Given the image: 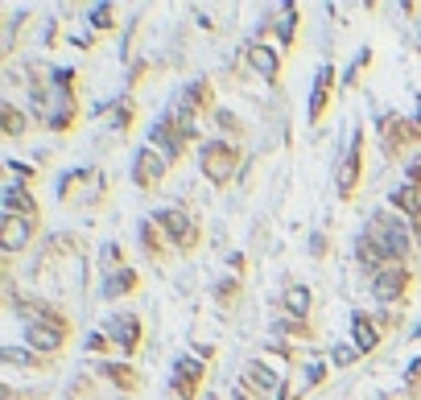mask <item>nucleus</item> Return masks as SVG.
<instances>
[{
  "instance_id": "f257e3e1",
  "label": "nucleus",
  "mask_w": 421,
  "mask_h": 400,
  "mask_svg": "<svg viewBox=\"0 0 421 400\" xmlns=\"http://www.w3.org/2000/svg\"><path fill=\"white\" fill-rule=\"evenodd\" d=\"M79 71L71 66H29V95H34V120L50 128L54 136H71L83 120V99H79Z\"/></svg>"
},
{
  "instance_id": "f03ea898",
  "label": "nucleus",
  "mask_w": 421,
  "mask_h": 400,
  "mask_svg": "<svg viewBox=\"0 0 421 400\" xmlns=\"http://www.w3.org/2000/svg\"><path fill=\"white\" fill-rule=\"evenodd\" d=\"M364 235H368L376 248L388 256V265H409L413 256H421L418 239H413V223L401 219L392 207L372 211V219H368V227H364Z\"/></svg>"
},
{
  "instance_id": "7ed1b4c3",
  "label": "nucleus",
  "mask_w": 421,
  "mask_h": 400,
  "mask_svg": "<svg viewBox=\"0 0 421 400\" xmlns=\"http://www.w3.org/2000/svg\"><path fill=\"white\" fill-rule=\"evenodd\" d=\"M215 108H219V103H215V83H211V79H190L186 87H178L174 103L165 108V116L182 128V136H186L190 145H202V140H198V128L211 120Z\"/></svg>"
},
{
  "instance_id": "20e7f679",
  "label": "nucleus",
  "mask_w": 421,
  "mask_h": 400,
  "mask_svg": "<svg viewBox=\"0 0 421 400\" xmlns=\"http://www.w3.org/2000/svg\"><path fill=\"white\" fill-rule=\"evenodd\" d=\"M58 202L75 211H99L108 202V174L95 165H79L58 178Z\"/></svg>"
},
{
  "instance_id": "39448f33",
  "label": "nucleus",
  "mask_w": 421,
  "mask_h": 400,
  "mask_svg": "<svg viewBox=\"0 0 421 400\" xmlns=\"http://www.w3.org/2000/svg\"><path fill=\"white\" fill-rule=\"evenodd\" d=\"M239 165H244V145H232L223 136H211L198 145V174L215 190H228L239 178Z\"/></svg>"
},
{
  "instance_id": "423d86ee",
  "label": "nucleus",
  "mask_w": 421,
  "mask_h": 400,
  "mask_svg": "<svg viewBox=\"0 0 421 400\" xmlns=\"http://www.w3.org/2000/svg\"><path fill=\"white\" fill-rule=\"evenodd\" d=\"M149 219L161 227V235L170 239V248H174L178 256H194V252L202 248V219L190 215L186 207H161V211H153Z\"/></svg>"
},
{
  "instance_id": "0eeeda50",
  "label": "nucleus",
  "mask_w": 421,
  "mask_h": 400,
  "mask_svg": "<svg viewBox=\"0 0 421 400\" xmlns=\"http://www.w3.org/2000/svg\"><path fill=\"white\" fill-rule=\"evenodd\" d=\"M372 281V297L380 310H405L409 306V297H413V289H418V268L413 265H388L384 272H376L368 276Z\"/></svg>"
},
{
  "instance_id": "6e6552de",
  "label": "nucleus",
  "mask_w": 421,
  "mask_h": 400,
  "mask_svg": "<svg viewBox=\"0 0 421 400\" xmlns=\"http://www.w3.org/2000/svg\"><path fill=\"white\" fill-rule=\"evenodd\" d=\"M397 322H401L397 310H355L351 313V347L364 359L376 355L380 343H384V334H388Z\"/></svg>"
},
{
  "instance_id": "1a4fd4ad",
  "label": "nucleus",
  "mask_w": 421,
  "mask_h": 400,
  "mask_svg": "<svg viewBox=\"0 0 421 400\" xmlns=\"http://www.w3.org/2000/svg\"><path fill=\"white\" fill-rule=\"evenodd\" d=\"M364 153H368V140H364V128H355L343 157H339V165H334V190H339L343 202H351L364 186Z\"/></svg>"
},
{
  "instance_id": "9d476101",
  "label": "nucleus",
  "mask_w": 421,
  "mask_h": 400,
  "mask_svg": "<svg viewBox=\"0 0 421 400\" xmlns=\"http://www.w3.org/2000/svg\"><path fill=\"white\" fill-rule=\"evenodd\" d=\"M207 376H211V359L178 355L174 367H170V392H174V400H202L207 397Z\"/></svg>"
},
{
  "instance_id": "9b49d317",
  "label": "nucleus",
  "mask_w": 421,
  "mask_h": 400,
  "mask_svg": "<svg viewBox=\"0 0 421 400\" xmlns=\"http://www.w3.org/2000/svg\"><path fill=\"white\" fill-rule=\"evenodd\" d=\"M376 128H380V149H384L392 161L421 145V128L409 116H401V112H384V116L376 120Z\"/></svg>"
},
{
  "instance_id": "f8f14e48",
  "label": "nucleus",
  "mask_w": 421,
  "mask_h": 400,
  "mask_svg": "<svg viewBox=\"0 0 421 400\" xmlns=\"http://www.w3.org/2000/svg\"><path fill=\"white\" fill-rule=\"evenodd\" d=\"M103 330H108V339L116 343V355L120 359H133L145 351V339H149V330H145V318L140 313H112L108 322H103Z\"/></svg>"
},
{
  "instance_id": "ddd939ff",
  "label": "nucleus",
  "mask_w": 421,
  "mask_h": 400,
  "mask_svg": "<svg viewBox=\"0 0 421 400\" xmlns=\"http://www.w3.org/2000/svg\"><path fill=\"white\" fill-rule=\"evenodd\" d=\"M269 34H277L281 54H289V50L297 45V34H302V8H297V4H277V8L269 13V21H260L256 38L269 42Z\"/></svg>"
},
{
  "instance_id": "4468645a",
  "label": "nucleus",
  "mask_w": 421,
  "mask_h": 400,
  "mask_svg": "<svg viewBox=\"0 0 421 400\" xmlns=\"http://www.w3.org/2000/svg\"><path fill=\"white\" fill-rule=\"evenodd\" d=\"M244 62L269 83V87H281V71H285V54H281V45L273 42H260V38H248L244 42Z\"/></svg>"
},
{
  "instance_id": "2eb2a0df",
  "label": "nucleus",
  "mask_w": 421,
  "mask_h": 400,
  "mask_svg": "<svg viewBox=\"0 0 421 400\" xmlns=\"http://www.w3.org/2000/svg\"><path fill=\"white\" fill-rule=\"evenodd\" d=\"M38 235H42V223L17 219V215H4V219H0V252H4V260L13 265L21 252H29Z\"/></svg>"
},
{
  "instance_id": "dca6fc26",
  "label": "nucleus",
  "mask_w": 421,
  "mask_h": 400,
  "mask_svg": "<svg viewBox=\"0 0 421 400\" xmlns=\"http://www.w3.org/2000/svg\"><path fill=\"white\" fill-rule=\"evenodd\" d=\"M285 376H277V367L269 359H248L244 371H239V388H248L256 400H277Z\"/></svg>"
},
{
  "instance_id": "f3484780",
  "label": "nucleus",
  "mask_w": 421,
  "mask_h": 400,
  "mask_svg": "<svg viewBox=\"0 0 421 400\" xmlns=\"http://www.w3.org/2000/svg\"><path fill=\"white\" fill-rule=\"evenodd\" d=\"M170 161L153 149V145H140L137 157H133V186L137 190H145V194H153L157 186H165V178H170Z\"/></svg>"
},
{
  "instance_id": "a211bd4d",
  "label": "nucleus",
  "mask_w": 421,
  "mask_h": 400,
  "mask_svg": "<svg viewBox=\"0 0 421 400\" xmlns=\"http://www.w3.org/2000/svg\"><path fill=\"white\" fill-rule=\"evenodd\" d=\"M334 91H339V71H334V62H323L318 75H314V87H310V103H306V120L310 124L327 120L330 103H334Z\"/></svg>"
},
{
  "instance_id": "6ab92c4d",
  "label": "nucleus",
  "mask_w": 421,
  "mask_h": 400,
  "mask_svg": "<svg viewBox=\"0 0 421 400\" xmlns=\"http://www.w3.org/2000/svg\"><path fill=\"white\" fill-rule=\"evenodd\" d=\"M149 145H153V149H157V153H161V157H165L170 165H178V161L186 157L190 149H194L186 136H182V128H178V124H174V120H170L165 112H161V120H157V124L149 128Z\"/></svg>"
},
{
  "instance_id": "aec40b11",
  "label": "nucleus",
  "mask_w": 421,
  "mask_h": 400,
  "mask_svg": "<svg viewBox=\"0 0 421 400\" xmlns=\"http://www.w3.org/2000/svg\"><path fill=\"white\" fill-rule=\"evenodd\" d=\"M95 376L103 384H112L116 392H124V397H140V388H145V376L128 359H103V363H95Z\"/></svg>"
},
{
  "instance_id": "412c9836",
  "label": "nucleus",
  "mask_w": 421,
  "mask_h": 400,
  "mask_svg": "<svg viewBox=\"0 0 421 400\" xmlns=\"http://www.w3.org/2000/svg\"><path fill=\"white\" fill-rule=\"evenodd\" d=\"M21 343L29 351H38V355L58 359L66 351V343H71V330H58V326H21Z\"/></svg>"
},
{
  "instance_id": "4be33fe9",
  "label": "nucleus",
  "mask_w": 421,
  "mask_h": 400,
  "mask_svg": "<svg viewBox=\"0 0 421 400\" xmlns=\"http://www.w3.org/2000/svg\"><path fill=\"white\" fill-rule=\"evenodd\" d=\"M4 215H17V219L42 223V202H38V190H29V186H21V182H4Z\"/></svg>"
},
{
  "instance_id": "5701e85b",
  "label": "nucleus",
  "mask_w": 421,
  "mask_h": 400,
  "mask_svg": "<svg viewBox=\"0 0 421 400\" xmlns=\"http://www.w3.org/2000/svg\"><path fill=\"white\" fill-rule=\"evenodd\" d=\"M137 244H140L145 260H149L153 268H165V265H170V252H174V248H170V239L161 235V227H157L153 219H140V223H137Z\"/></svg>"
},
{
  "instance_id": "b1692460",
  "label": "nucleus",
  "mask_w": 421,
  "mask_h": 400,
  "mask_svg": "<svg viewBox=\"0 0 421 400\" xmlns=\"http://www.w3.org/2000/svg\"><path fill=\"white\" fill-rule=\"evenodd\" d=\"M34 124H38V120H34V112H25L21 103H13V99H4V103H0V136H4L8 145H21L25 136L34 133Z\"/></svg>"
},
{
  "instance_id": "393cba45",
  "label": "nucleus",
  "mask_w": 421,
  "mask_h": 400,
  "mask_svg": "<svg viewBox=\"0 0 421 400\" xmlns=\"http://www.w3.org/2000/svg\"><path fill=\"white\" fill-rule=\"evenodd\" d=\"M0 363H4V371H8V376H13V371L46 376V371H54V363H58V359H46V355H38V351H29V347H4V351H0Z\"/></svg>"
},
{
  "instance_id": "a878e982",
  "label": "nucleus",
  "mask_w": 421,
  "mask_h": 400,
  "mask_svg": "<svg viewBox=\"0 0 421 400\" xmlns=\"http://www.w3.org/2000/svg\"><path fill=\"white\" fill-rule=\"evenodd\" d=\"M140 293V272L133 265L120 268V272H108L103 281H99V297L103 302H124V297H133Z\"/></svg>"
},
{
  "instance_id": "bb28decb",
  "label": "nucleus",
  "mask_w": 421,
  "mask_h": 400,
  "mask_svg": "<svg viewBox=\"0 0 421 400\" xmlns=\"http://www.w3.org/2000/svg\"><path fill=\"white\" fill-rule=\"evenodd\" d=\"M99 116H103V120H108V124H112L120 136H128V133H133V124H137V99L124 91L120 99L103 103V108H99Z\"/></svg>"
},
{
  "instance_id": "cd10ccee",
  "label": "nucleus",
  "mask_w": 421,
  "mask_h": 400,
  "mask_svg": "<svg viewBox=\"0 0 421 400\" xmlns=\"http://www.w3.org/2000/svg\"><path fill=\"white\" fill-rule=\"evenodd\" d=\"M281 313H285V318H310V313H314V293H310V285L289 281V285L281 289Z\"/></svg>"
},
{
  "instance_id": "c85d7f7f",
  "label": "nucleus",
  "mask_w": 421,
  "mask_h": 400,
  "mask_svg": "<svg viewBox=\"0 0 421 400\" xmlns=\"http://www.w3.org/2000/svg\"><path fill=\"white\" fill-rule=\"evenodd\" d=\"M388 207H392L401 219L421 223V186H413V182H401V186L388 194Z\"/></svg>"
},
{
  "instance_id": "c756f323",
  "label": "nucleus",
  "mask_w": 421,
  "mask_h": 400,
  "mask_svg": "<svg viewBox=\"0 0 421 400\" xmlns=\"http://www.w3.org/2000/svg\"><path fill=\"white\" fill-rule=\"evenodd\" d=\"M273 334L297 347V343H314V339H318V326H314L310 318H285V313H281L277 326H273Z\"/></svg>"
},
{
  "instance_id": "7c9ffc66",
  "label": "nucleus",
  "mask_w": 421,
  "mask_h": 400,
  "mask_svg": "<svg viewBox=\"0 0 421 400\" xmlns=\"http://www.w3.org/2000/svg\"><path fill=\"white\" fill-rule=\"evenodd\" d=\"M83 248H87V239H83V235H75V231H66V235H46V244H42V252H46L50 260L79 256Z\"/></svg>"
},
{
  "instance_id": "2f4dec72",
  "label": "nucleus",
  "mask_w": 421,
  "mask_h": 400,
  "mask_svg": "<svg viewBox=\"0 0 421 400\" xmlns=\"http://www.w3.org/2000/svg\"><path fill=\"white\" fill-rule=\"evenodd\" d=\"M211 124L219 128L223 140H232V145H244V140H248V124H244L235 112H228V108H215V112H211Z\"/></svg>"
},
{
  "instance_id": "473e14b6",
  "label": "nucleus",
  "mask_w": 421,
  "mask_h": 400,
  "mask_svg": "<svg viewBox=\"0 0 421 400\" xmlns=\"http://www.w3.org/2000/svg\"><path fill=\"white\" fill-rule=\"evenodd\" d=\"M87 25H91L95 34L120 29V8H116V4H95V8H87Z\"/></svg>"
},
{
  "instance_id": "72a5a7b5",
  "label": "nucleus",
  "mask_w": 421,
  "mask_h": 400,
  "mask_svg": "<svg viewBox=\"0 0 421 400\" xmlns=\"http://www.w3.org/2000/svg\"><path fill=\"white\" fill-rule=\"evenodd\" d=\"M239 297H244V276H223V281L215 285V306H219V310H235Z\"/></svg>"
},
{
  "instance_id": "f704fd0d",
  "label": "nucleus",
  "mask_w": 421,
  "mask_h": 400,
  "mask_svg": "<svg viewBox=\"0 0 421 400\" xmlns=\"http://www.w3.org/2000/svg\"><path fill=\"white\" fill-rule=\"evenodd\" d=\"M4 174H8V182H21V186H29V190H38V178H42V170H38V165L17 161V157H8V161H4Z\"/></svg>"
},
{
  "instance_id": "c9c22d12",
  "label": "nucleus",
  "mask_w": 421,
  "mask_h": 400,
  "mask_svg": "<svg viewBox=\"0 0 421 400\" xmlns=\"http://www.w3.org/2000/svg\"><path fill=\"white\" fill-rule=\"evenodd\" d=\"M83 351H87L95 363H103V359H116V343L108 339V330H91L87 343H83Z\"/></svg>"
},
{
  "instance_id": "e433bc0d",
  "label": "nucleus",
  "mask_w": 421,
  "mask_h": 400,
  "mask_svg": "<svg viewBox=\"0 0 421 400\" xmlns=\"http://www.w3.org/2000/svg\"><path fill=\"white\" fill-rule=\"evenodd\" d=\"M306 392H314V388H310L306 367H302V371H289V376H285V384H281V397H277V400H306Z\"/></svg>"
},
{
  "instance_id": "4c0bfd02",
  "label": "nucleus",
  "mask_w": 421,
  "mask_h": 400,
  "mask_svg": "<svg viewBox=\"0 0 421 400\" xmlns=\"http://www.w3.org/2000/svg\"><path fill=\"white\" fill-rule=\"evenodd\" d=\"M99 268H103V276H108V272H120V268H128L124 244H103V252H99Z\"/></svg>"
},
{
  "instance_id": "58836bf2",
  "label": "nucleus",
  "mask_w": 421,
  "mask_h": 400,
  "mask_svg": "<svg viewBox=\"0 0 421 400\" xmlns=\"http://www.w3.org/2000/svg\"><path fill=\"white\" fill-rule=\"evenodd\" d=\"M368 66H372V50H360L355 62H351V71H347V79H343V87H355V83L368 75Z\"/></svg>"
},
{
  "instance_id": "ea45409f",
  "label": "nucleus",
  "mask_w": 421,
  "mask_h": 400,
  "mask_svg": "<svg viewBox=\"0 0 421 400\" xmlns=\"http://www.w3.org/2000/svg\"><path fill=\"white\" fill-rule=\"evenodd\" d=\"M360 351L351 347V343H343V347H330V367H351V363H360Z\"/></svg>"
},
{
  "instance_id": "a19ab883",
  "label": "nucleus",
  "mask_w": 421,
  "mask_h": 400,
  "mask_svg": "<svg viewBox=\"0 0 421 400\" xmlns=\"http://www.w3.org/2000/svg\"><path fill=\"white\" fill-rule=\"evenodd\" d=\"M401 384H405V392H409V397H418V392H421V355L405 367V380H401Z\"/></svg>"
},
{
  "instance_id": "79ce46f5",
  "label": "nucleus",
  "mask_w": 421,
  "mask_h": 400,
  "mask_svg": "<svg viewBox=\"0 0 421 400\" xmlns=\"http://www.w3.org/2000/svg\"><path fill=\"white\" fill-rule=\"evenodd\" d=\"M327 248H330L327 231H314V235H310V256H318V260H323V256H327Z\"/></svg>"
},
{
  "instance_id": "37998d69",
  "label": "nucleus",
  "mask_w": 421,
  "mask_h": 400,
  "mask_svg": "<svg viewBox=\"0 0 421 400\" xmlns=\"http://www.w3.org/2000/svg\"><path fill=\"white\" fill-rule=\"evenodd\" d=\"M405 182H413V186H421V153H413V157L405 161Z\"/></svg>"
},
{
  "instance_id": "c03bdc74",
  "label": "nucleus",
  "mask_w": 421,
  "mask_h": 400,
  "mask_svg": "<svg viewBox=\"0 0 421 400\" xmlns=\"http://www.w3.org/2000/svg\"><path fill=\"white\" fill-rule=\"evenodd\" d=\"M232 400H256V397H252L248 388H239V384H235V388H232Z\"/></svg>"
},
{
  "instance_id": "a18cd8bd",
  "label": "nucleus",
  "mask_w": 421,
  "mask_h": 400,
  "mask_svg": "<svg viewBox=\"0 0 421 400\" xmlns=\"http://www.w3.org/2000/svg\"><path fill=\"white\" fill-rule=\"evenodd\" d=\"M413 124H418V128H421V99H418V116H413Z\"/></svg>"
},
{
  "instance_id": "49530a36",
  "label": "nucleus",
  "mask_w": 421,
  "mask_h": 400,
  "mask_svg": "<svg viewBox=\"0 0 421 400\" xmlns=\"http://www.w3.org/2000/svg\"><path fill=\"white\" fill-rule=\"evenodd\" d=\"M380 400H397V397H380Z\"/></svg>"
},
{
  "instance_id": "de8ad7c7",
  "label": "nucleus",
  "mask_w": 421,
  "mask_h": 400,
  "mask_svg": "<svg viewBox=\"0 0 421 400\" xmlns=\"http://www.w3.org/2000/svg\"><path fill=\"white\" fill-rule=\"evenodd\" d=\"M202 400H219V397H202Z\"/></svg>"
}]
</instances>
